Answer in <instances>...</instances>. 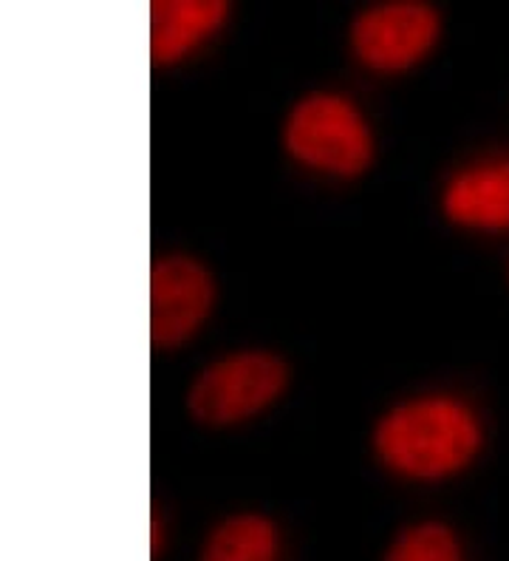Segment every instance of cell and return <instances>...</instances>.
Instances as JSON below:
<instances>
[{"label":"cell","instance_id":"6da1fadb","mask_svg":"<svg viewBox=\"0 0 509 561\" xmlns=\"http://www.w3.org/2000/svg\"><path fill=\"white\" fill-rule=\"evenodd\" d=\"M482 448V417L455 394L402 400L373 428V454L402 480H448L473 466Z\"/></svg>","mask_w":509,"mask_h":561},{"label":"cell","instance_id":"7a4b0ae2","mask_svg":"<svg viewBox=\"0 0 509 561\" xmlns=\"http://www.w3.org/2000/svg\"><path fill=\"white\" fill-rule=\"evenodd\" d=\"M284 148L309 171L354 179L371 168L373 130L351 96L312 91L286 114Z\"/></svg>","mask_w":509,"mask_h":561},{"label":"cell","instance_id":"3957f363","mask_svg":"<svg viewBox=\"0 0 509 561\" xmlns=\"http://www.w3.org/2000/svg\"><path fill=\"white\" fill-rule=\"evenodd\" d=\"M286 386L289 366L284 357L266 350L232 352L198 371L187 391V411L210 428L238 425L278 403Z\"/></svg>","mask_w":509,"mask_h":561},{"label":"cell","instance_id":"277c9868","mask_svg":"<svg viewBox=\"0 0 509 561\" xmlns=\"http://www.w3.org/2000/svg\"><path fill=\"white\" fill-rule=\"evenodd\" d=\"M441 14L419 0H391L362 9L348 28L354 57L377 75H402L419 66L439 43Z\"/></svg>","mask_w":509,"mask_h":561},{"label":"cell","instance_id":"5b68a950","mask_svg":"<svg viewBox=\"0 0 509 561\" xmlns=\"http://www.w3.org/2000/svg\"><path fill=\"white\" fill-rule=\"evenodd\" d=\"M216 278L198 259L170 253L150 267V343L178 350L196 337L216 307Z\"/></svg>","mask_w":509,"mask_h":561},{"label":"cell","instance_id":"8992f818","mask_svg":"<svg viewBox=\"0 0 509 561\" xmlns=\"http://www.w3.org/2000/svg\"><path fill=\"white\" fill-rule=\"evenodd\" d=\"M441 213L473 233L509 230V157L464 164L441 191Z\"/></svg>","mask_w":509,"mask_h":561},{"label":"cell","instance_id":"52a82bcc","mask_svg":"<svg viewBox=\"0 0 509 561\" xmlns=\"http://www.w3.org/2000/svg\"><path fill=\"white\" fill-rule=\"evenodd\" d=\"M230 18L224 0H153L150 3V60L176 66L221 32Z\"/></svg>","mask_w":509,"mask_h":561},{"label":"cell","instance_id":"ba28073f","mask_svg":"<svg viewBox=\"0 0 509 561\" xmlns=\"http://www.w3.org/2000/svg\"><path fill=\"white\" fill-rule=\"evenodd\" d=\"M275 522L261 514H235L212 527L198 561H278Z\"/></svg>","mask_w":509,"mask_h":561},{"label":"cell","instance_id":"9c48e42d","mask_svg":"<svg viewBox=\"0 0 509 561\" xmlns=\"http://www.w3.org/2000/svg\"><path fill=\"white\" fill-rule=\"evenodd\" d=\"M385 561H464V550L448 525L419 522L391 541Z\"/></svg>","mask_w":509,"mask_h":561}]
</instances>
